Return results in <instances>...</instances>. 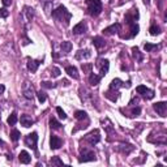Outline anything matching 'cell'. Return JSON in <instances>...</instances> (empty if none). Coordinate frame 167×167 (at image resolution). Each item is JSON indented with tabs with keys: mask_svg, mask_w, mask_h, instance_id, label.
<instances>
[{
	"mask_svg": "<svg viewBox=\"0 0 167 167\" xmlns=\"http://www.w3.org/2000/svg\"><path fill=\"white\" fill-rule=\"evenodd\" d=\"M52 17L56 18L60 22H64V25L67 26V25L69 24V20L72 18V14L68 12V10H67L65 7H63V5H59V7L52 12Z\"/></svg>",
	"mask_w": 167,
	"mask_h": 167,
	"instance_id": "6da1fadb",
	"label": "cell"
},
{
	"mask_svg": "<svg viewBox=\"0 0 167 167\" xmlns=\"http://www.w3.org/2000/svg\"><path fill=\"white\" fill-rule=\"evenodd\" d=\"M86 5H88V13L93 16V17H97L102 12L101 0H86Z\"/></svg>",
	"mask_w": 167,
	"mask_h": 167,
	"instance_id": "7a4b0ae2",
	"label": "cell"
},
{
	"mask_svg": "<svg viewBox=\"0 0 167 167\" xmlns=\"http://www.w3.org/2000/svg\"><path fill=\"white\" fill-rule=\"evenodd\" d=\"M80 158H79V162L82 163V162H92V161H96L97 157H96V153L93 150L88 149V148H81L80 149Z\"/></svg>",
	"mask_w": 167,
	"mask_h": 167,
	"instance_id": "3957f363",
	"label": "cell"
},
{
	"mask_svg": "<svg viewBox=\"0 0 167 167\" xmlns=\"http://www.w3.org/2000/svg\"><path fill=\"white\" fill-rule=\"evenodd\" d=\"M84 140H85V142H88L89 145H96V144L101 141V133H99L98 129H94L89 133V135H86Z\"/></svg>",
	"mask_w": 167,
	"mask_h": 167,
	"instance_id": "277c9868",
	"label": "cell"
},
{
	"mask_svg": "<svg viewBox=\"0 0 167 167\" xmlns=\"http://www.w3.org/2000/svg\"><path fill=\"white\" fill-rule=\"evenodd\" d=\"M37 142H38V135L37 132H33V133H29L25 138V144L27 148H30L33 150L37 149Z\"/></svg>",
	"mask_w": 167,
	"mask_h": 167,
	"instance_id": "5b68a950",
	"label": "cell"
},
{
	"mask_svg": "<svg viewBox=\"0 0 167 167\" xmlns=\"http://www.w3.org/2000/svg\"><path fill=\"white\" fill-rule=\"evenodd\" d=\"M97 67L99 68V72H101V76H104L108 72L110 68V62L107 59H99L97 62Z\"/></svg>",
	"mask_w": 167,
	"mask_h": 167,
	"instance_id": "8992f818",
	"label": "cell"
},
{
	"mask_svg": "<svg viewBox=\"0 0 167 167\" xmlns=\"http://www.w3.org/2000/svg\"><path fill=\"white\" fill-rule=\"evenodd\" d=\"M153 108L157 111V114L161 115L162 118L166 116V111H167V103L166 102H158V103H154Z\"/></svg>",
	"mask_w": 167,
	"mask_h": 167,
	"instance_id": "52a82bcc",
	"label": "cell"
},
{
	"mask_svg": "<svg viewBox=\"0 0 167 167\" xmlns=\"http://www.w3.org/2000/svg\"><path fill=\"white\" fill-rule=\"evenodd\" d=\"M22 93H24V97L26 99H31L33 101V98H34V90H33V86L29 85V82H25V85H24V89H22Z\"/></svg>",
	"mask_w": 167,
	"mask_h": 167,
	"instance_id": "ba28073f",
	"label": "cell"
},
{
	"mask_svg": "<svg viewBox=\"0 0 167 167\" xmlns=\"http://www.w3.org/2000/svg\"><path fill=\"white\" fill-rule=\"evenodd\" d=\"M92 56V54H90V50H79V51L76 52V59L77 60H88L89 58Z\"/></svg>",
	"mask_w": 167,
	"mask_h": 167,
	"instance_id": "9c48e42d",
	"label": "cell"
},
{
	"mask_svg": "<svg viewBox=\"0 0 167 167\" xmlns=\"http://www.w3.org/2000/svg\"><path fill=\"white\" fill-rule=\"evenodd\" d=\"M20 123H21V125H24L25 128H29V127H31L33 124H34V119H33L31 116H29V115H21Z\"/></svg>",
	"mask_w": 167,
	"mask_h": 167,
	"instance_id": "30bf717a",
	"label": "cell"
},
{
	"mask_svg": "<svg viewBox=\"0 0 167 167\" xmlns=\"http://www.w3.org/2000/svg\"><path fill=\"white\" fill-rule=\"evenodd\" d=\"M120 30V24H114V25H111V26H108V27H106V29L103 30V34L104 35H114L115 33H118Z\"/></svg>",
	"mask_w": 167,
	"mask_h": 167,
	"instance_id": "8fae6325",
	"label": "cell"
},
{
	"mask_svg": "<svg viewBox=\"0 0 167 167\" xmlns=\"http://www.w3.org/2000/svg\"><path fill=\"white\" fill-rule=\"evenodd\" d=\"M62 138L58 137V136H51V138H50V145H51V149H59L60 146H62Z\"/></svg>",
	"mask_w": 167,
	"mask_h": 167,
	"instance_id": "7c38bea8",
	"label": "cell"
},
{
	"mask_svg": "<svg viewBox=\"0 0 167 167\" xmlns=\"http://www.w3.org/2000/svg\"><path fill=\"white\" fill-rule=\"evenodd\" d=\"M18 159H20V162L21 163H24V165H29L31 162V157H30V154L25 152V150H22V152L20 153L18 155Z\"/></svg>",
	"mask_w": 167,
	"mask_h": 167,
	"instance_id": "4fadbf2b",
	"label": "cell"
},
{
	"mask_svg": "<svg viewBox=\"0 0 167 167\" xmlns=\"http://www.w3.org/2000/svg\"><path fill=\"white\" fill-rule=\"evenodd\" d=\"M65 72H67V73H68L71 77H73L75 80H79L80 75H79V71H77L76 67H72V65L67 67V68H65Z\"/></svg>",
	"mask_w": 167,
	"mask_h": 167,
	"instance_id": "5bb4252c",
	"label": "cell"
},
{
	"mask_svg": "<svg viewBox=\"0 0 167 167\" xmlns=\"http://www.w3.org/2000/svg\"><path fill=\"white\" fill-rule=\"evenodd\" d=\"M38 67H39V62L38 60H33V59H27V69H29L30 72H37Z\"/></svg>",
	"mask_w": 167,
	"mask_h": 167,
	"instance_id": "9a60e30c",
	"label": "cell"
},
{
	"mask_svg": "<svg viewBox=\"0 0 167 167\" xmlns=\"http://www.w3.org/2000/svg\"><path fill=\"white\" fill-rule=\"evenodd\" d=\"M86 31V25L85 22H80L76 26H73V34H82Z\"/></svg>",
	"mask_w": 167,
	"mask_h": 167,
	"instance_id": "2e32d148",
	"label": "cell"
},
{
	"mask_svg": "<svg viewBox=\"0 0 167 167\" xmlns=\"http://www.w3.org/2000/svg\"><path fill=\"white\" fill-rule=\"evenodd\" d=\"M101 77L102 76H98L96 73H92L90 76H89V84H90L92 86H97L98 84H99V81H101Z\"/></svg>",
	"mask_w": 167,
	"mask_h": 167,
	"instance_id": "e0dca14e",
	"label": "cell"
},
{
	"mask_svg": "<svg viewBox=\"0 0 167 167\" xmlns=\"http://www.w3.org/2000/svg\"><path fill=\"white\" fill-rule=\"evenodd\" d=\"M116 150H119V152L121 153H124V154H129L132 150H133V146L132 145H125V144H121V145H119L118 148H116Z\"/></svg>",
	"mask_w": 167,
	"mask_h": 167,
	"instance_id": "ac0fdd59",
	"label": "cell"
},
{
	"mask_svg": "<svg viewBox=\"0 0 167 167\" xmlns=\"http://www.w3.org/2000/svg\"><path fill=\"white\" fill-rule=\"evenodd\" d=\"M24 13H25V16H26V20L27 21H31L33 18H34V9L33 8H30V7H25L24 8Z\"/></svg>",
	"mask_w": 167,
	"mask_h": 167,
	"instance_id": "d6986e66",
	"label": "cell"
},
{
	"mask_svg": "<svg viewBox=\"0 0 167 167\" xmlns=\"http://www.w3.org/2000/svg\"><path fill=\"white\" fill-rule=\"evenodd\" d=\"M93 44H94V47H96V48H102L106 44V42H104V39L102 37H96L93 39Z\"/></svg>",
	"mask_w": 167,
	"mask_h": 167,
	"instance_id": "ffe728a7",
	"label": "cell"
},
{
	"mask_svg": "<svg viewBox=\"0 0 167 167\" xmlns=\"http://www.w3.org/2000/svg\"><path fill=\"white\" fill-rule=\"evenodd\" d=\"M60 48H62V52L64 54H69L72 51V43L69 41H65L62 43V46H60Z\"/></svg>",
	"mask_w": 167,
	"mask_h": 167,
	"instance_id": "44dd1931",
	"label": "cell"
},
{
	"mask_svg": "<svg viewBox=\"0 0 167 167\" xmlns=\"http://www.w3.org/2000/svg\"><path fill=\"white\" fill-rule=\"evenodd\" d=\"M120 86H123V82H121V80L115 79V80L111 81V84H110V90H118Z\"/></svg>",
	"mask_w": 167,
	"mask_h": 167,
	"instance_id": "7402d4cb",
	"label": "cell"
},
{
	"mask_svg": "<svg viewBox=\"0 0 167 167\" xmlns=\"http://www.w3.org/2000/svg\"><path fill=\"white\" fill-rule=\"evenodd\" d=\"M50 127H51L52 129H60V128H62V124H60L55 118H51L50 119Z\"/></svg>",
	"mask_w": 167,
	"mask_h": 167,
	"instance_id": "603a6c76",
	"label": "cell"
},
{
	"mask_svg": "<svg viewBox=\"0 0 167 167\" xmlns=\"http://www.w3.org/2000/svg\"><path fill=\"white\" fill-rule=\"evenodd\" d=\"M75 118L77 120H84V119H88V114L85 111H76L75 112Z\"/></svg>",
	"mask_w": 167,
	"mask_h": 167,
	"instance_id": "cb8c5ba5",
	"label": "cell"
},
{
	"mask_svg": "<svg viewBox=\"0 0 167 167\" xmlns=\"http://www.w3.org/2000/svg\"><path fill=\"white\" fill-rule=\"evenodd\" d=\"M7 123H8L9 125H14L16 123H17V114H16V112L10 114L9 118H8V120H7Z\"/></svg>",
	"mask_w": 167,
	"mask_h": 167,
	"instance_id": "d4e9b609",
	"label": "cell"
},
{
	"mask_svg": "<svg viewBox=\"0 0 167 167\" xmlns=\"http://www.w3.org/2000/svg\"><path fill=\"white\" fill-rule=\"evenodd\" d=\"M50 165H51V166H63L64 163H63V161L60 159L59 157H52L51 161H50Z\"/></svg>",
	"mask_w": 167,
	"mask_h": 167,
	"instance_id": "484cf974",
	"label": "cell"
},
{
	"mask_svg": "<svg viewBox=\"0 0 167 167\" xmlns=\"http://www.w3.org/2000/svg\"><path fill=\"white\" fill-rule=\"evenodd\" d=\"M149 31H150V34H152V35H158L161 33V27L158 25H152V26H150V29H149Z\"/></svg>",
	"mask_w": 167,
	"mask_h": 167,
	"instance_id": "4316f807",
	"label": "cell"
},
{
	"mask_svg": "<svg viewBox=\"0 0 167 167\" xmlns=\"http://www.w3.org/2000/svg\"><path fill=\"white\" fill-rule=\"evenodd\" d=\"M20 136H21V133L17 129H13L10 132V138H12V141H14V142H17L20 140Z\"/></svg>",
	"mask_w": 167,
	"mask_h": 167,
	"instance_id": "83f0119b",
	"label": "cell"
},
{
	"mask_svg": "<svg viewBox=\"0 0 167 167\" xmlns=\"http://www.w3.org/2000/svg\"><path fill=\"white\" fill-rule=\"evenodd\" d=\"M37 97H38V101H39L41 103L46 102V99H47V96H46V93H44V92H38Z\"/></svg>",
	"mask_w": 167,
	"mask_h": 167,
	"instance_id": "f1b7e54d",
	"label": "cell"
},
{
	"mask_svg": "<svg viewBox=\"0 0 167 167\" xmlns=\"http://www.w3.org/2000/svg\"><path fill=\"white\" fill-rule=\"evenodd\" d=\"M132 51H133V56L137 58V62H141V60H142V55L140 54V51H138V48L137 47H133Z\"/></svg>",
	"mask_w": 167,
	"mask_h": 167,
	"instance_id": "f546056e",
	"label": "cell"
},
{
	"mask_svg": "<svg viewBox=\"0 0 167 167\" xmlns=\"http://www.w3.org/2000/svg\"><path fill=\"white\" fill-rule=\"evenodd\" d=\"M142 97L145 98V99H152V98H154V90H150V89H148V90L142 94Z\"/></svg>",
	"mask_w": 167,
	"mask_h": 167,
	"instance_id": "4dcf8cb0",
	"label": "cell"
},
{
	"mask_svg": "<svg viewBox=\"0 0 167 167\" xmlns=\"http://www.w3.org/2000/svg\"><path fill=\"white\" fill-rule=\"evenodd\" d=\"M56 112H58V115H59V118H60V119H63V120L67 119V114L63 111L62 107H56Z\"/></svg>",
	"mask_w": 167,
	"mask_h": 167,
	"instance_id": "1f68e13d",
	"label": "cell"
},
{
	"mask_svg": "<svg viewBox=\"0 0 167 167\" xmlns=\"http://www.w3.org/2000/svg\"><path fill=\"white\" fill-rule=\"evenodd\" d=\"M144 48H145L146 52H150L153 51L154 48H157V44H152V43H145V46H144Z\"/></svg>",
	"mask_w": 167,
	"mask_h": 167,
	"instance_id": "d6a6232c",
	"label": "cell"
},
{
	"mask_svg": "<svg viewBox=\"0 0 167 167\" xmlns=\"http://www.w3.org/2000/svg\"><path fill=\"white\" fill-rule=\"evenodd\" d=\"M60 73H62V72H60V69L58 68V67H52L51 68V76L52 77H59Z\"/></svg>",
	"mask_w": 167,
	"mask_h": 167,
	"instance_id": "836d02e7",
	"label": "cell"
},
{
	"mask_svg": "<svg viewBox=\"0 0 167 167\" xmlns=\"http://www.w3.org/2000/svg\"><path fill=\"white\" fill-rule=\"evenodd\" d=\"M146 90H148V88H146L145 85H138V86L136 88V92H137L138 94H141V96H142V94L145 93Z\"/></svg>",
	"mask_w": 167,
	"mask_h": 167,
	"instance_id": "e575fe53",
	"label": "cell"
},
{
	"mask_svg": "<svg viewBox=\"0 0 167 167\" xmlns=\"http://www.w3.org/2000/svg\"><path fill=\"white\" fill-rule=\"evenodd\" d=\"M41 85H42V88H46V89H52V88L56 86L55 84H52V82H47V81L41 82Z\"/></svg>",
	"mask_w": 167,
	"mask_h": 167,
	"instance_id": "d590c367",
	"label": "cell"
},
{
	"mask_svg": "<svg viewBox=\"0 0 167 167\" xmlns=\"http://www.w3.org/2000/svg\"><path fill=\"white\" fill-rule=\"evenodd\" d=\"M140 114H141V108L140 107H136V108H132L129 116H132V118H133V116H138Z\"/></svg>",
	"mask_w": 167,
	"mask_h": 167,
	"instance_id": "8d00e7d4",
	"label": "cell"
},
{
	"mask_svg": "<svg viewBox=\"0 0 167 167\" xmlns=\"http://www.w3.org/2000/svg\"><path fill=\"white\" fill-rule=\"evenodd\" d=\"M9 16V10H7L5 8H0V17L2 18H5Z\"/></svg>",
	"mask_w": 167,
	"mask_h": 167,
	"instance_id": "74e56055",
	"label": "cell"
},
{
	"mask_svg": "<svg viewBox=\"0 0 167 167\" xmlns=\"http://www.w3.org/2000/svg\"><path fill=\"white\" fill-rule=\"evenodd\" d=\"M50 7H52V3L51 2H48V3H46V4H44V10H46V14H51V13H50Z\"/></svg>",
	"mask_w": 167,
	"mask_h": 167,
	"instance_id": "f35d334b",
	"label": "cell"
},
{
	"mask_svg": "<svg viewBox=\"0 0 167 167\" xmlns=\"http://www.w3.org/2000/svg\"><path fill=\"white\" fill-rule=\"evenodd\" d=\"M92 67H93L92 64H88V65L86 64H82V69H84V72H89V71L92 69Z\"/></svg>",
	"mask_w": 167,
	"mask_h": 167,
	"instance_id": "ab89813d",
	"label": "cell"
},
{
	"mask_svg": "<svg viewBox=\"0 0 167 167\" xmlns=\"http://www.w3.org/2000/svg\"><path fill=\"white\" fill-rule=\"evenodd\" d=\"M2 2H3L4 7H9V5L12 4V0H2Z\"/></svg>",
	"mask_w": 167,
	"mask_h": 167,
	"instance_id": "60d3db41",
	"label": "cell"
},
{
	"mask_svg": "<svg viewBox=\"0 0 167 167\" xmlns=\"http://www.w3.org/2000/svg\"><path fill=\"white\" fill-rule=\"evenodd\" d=\"M4 90H5V86L3 85V84H0V94H3Z\"/></svg>",
	"mask_w": 167,
	"mask_h": 167,
	"instance_id": "b9f144b4",
	"label": "cell"
},
{
	"mask_svg": "<svg viewBox=\"0 0 167 167\" xmlns=\"http://www.w3.org/2000/svg\"><path fill=\"white\" fill-rule=\"evenodd\" d=\"M62 84H63V85H65V86H68V85H69V81H68V80H63Z\"/></svg>",
	"mask_w": 167,
	"mask_h": 167,
	"instance_id": "7bdbcfd3",
	"label": "cell"
},
{
	"mask_svg": "<svg viewBox=\"0 0 167 167\" xmlns=\"http://www.w3.org/2000/svg\"><path fill=\"white\" fill-rule=\"evenodd\" d=\"M0 145H4V141L2 140V138H0Z\"/></svg>",
	"mask_w": 167,
	"mask_h": 167,
	"instance_id": "ee69618b",
	"label": "cell"
}]
</instances>
